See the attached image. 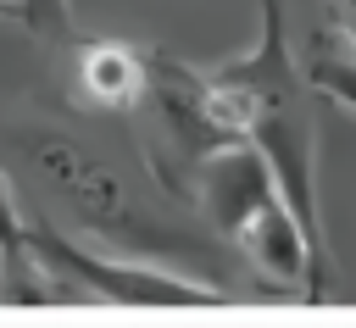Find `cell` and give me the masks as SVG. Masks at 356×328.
Listing matches in <instances>:
<instances>
[{"label":"cell","mask_w":356,"mask_h":328,"mask_svg":"<svg viewBox=\"0 0 356 328\" xmlns=\"http://www.w3.org/2000/svg\"><path fill=\"white\" fill-rule=\"evenodd\" d=\"M189 206L206 217V228L217 239H228L250 261L256 278H267L278 289H306V295L334 289V261L306 233L300 211L289 206L284 183L273 178V167L256 145H228L222 156H211L206 172L195 178Z\"/></svg>","instance_id":"3"},{"label":"cell","mask_w":356,"mask_h":328,"mask_svg":"<svg viewBox=\"0 0 356 328\" xmlns=\"http://www.w3.org/2000/svg\"><path fill=\"white\" fill-rule=\"evenodd\" d=\"M11 22H22L33 39L44 44H72L78 22H72V0H11Z\"/></svg>","instance_id":"7"},{"label":"cell","mask_w":356,"mask_h":328,"mask_svg":"<svg viewBox=\"0 0 356 328\" xmlns=\"http://www.w3.org/2000/svg\"><path fill=\"white\" fill-rule=\"evenodd\" d=\"M0 167L39 200L50 206L56 222H72L78 233L106 239L111 250H139V256H200L206 233L200 222L178 217L184 200L172 195H145L134 167L95 133L44 117V111H6L0 117Z\"/></svg>","instance_id":"1"},{"label":"cell","mask_w":356,"mask_h":328,"mask_svg":"<svg viewBox=\"0 0 356 328\" xmlns=\"http://www.w3.org/2000/svg\"><path fill=\"white\" fill-rule=\"evenodd\" d=\"M134 122H139V156H145L150 183L184 206H189L206 161L222 156L228 145H245L211 89V72L195 61H178L172 50H150V89H145Z\"/></svg>","instance_id":"4"},{"label":"cell","mask_w":356,"mask_h":328,"mask_svg":"<svg viewBox=\"0 0 356 328\" xmlns=\"http://www.w3.org/2000/svg\"><path fill=\"white\" fill-rule=\"evenodd\" d=\"M256 44L234 61L206 67L211 89L228 111V122L239 128L245 145H256L273 167V178L284 183L289 206L300 211L306 233L317 239V250L334 261L328 250V228H323V206H317V83L312 72L295 61L289 33H284V6L278 0H256Z\"/></svg>","instance_id":"2"},{"label":"cell","mask_w":356,"mask_h":328,"mask_svg":"<svg viewBox=\"0 0 356 328\" xmlns=\"http://www.w3.org/2000/svg\"><path fill=\"white\" fill-rule=\"evenodd\" d=\"M28 245L33 256L50 267L56 289H83L89 300H111V306H217L222 289L167 272L156 261H134L128 250H89L83 239H72L50 211L28 217Z\"/></svg>","instance_id":"5"},{"label":"cell","mask_w":356,"mask_h":328,"mask_svg":"<svg viewBox=\"0 0 356 328\" xmlns=\"http://www.w3.org/2000/svg\"><path fill=\"white\" fill-rule=\"evenodd\" d=\"M11 183H17V178L0 167V261L28 250V217H22V206H17V189H11Z\"/></svg>","instance_id":"9"},{"label":"cell","mask_w":356,"mask_h":328,"mask_svg":"<svg viewBox=\"0 0 356 328\" xmlns=\"http://www.w3.org/2000/svg\"><path fill=\"white\" fill-rule=\"evenodd\" d=\"M306 72H312V83H317L328 100H339V106L356 117V56H350V50H312Z\"/></svg>","instance_id":"8"},{"label":"cell","mask_w":356,"mask_h":328,"mask_svg":"<svg viewBox=\"0 0 356 328\" xmlns=\"http://www.w3.org/2000/svg\"><path fill=\"white\" fill-rule=\"evenodd\" d=\"M328 28L345 39V50L356 56V0H334V11H328Z\"/></svg>","instance_id":"10"},{"label":"cell","mask_w":356,"mask_h":328,"mask_svg":"<svg viewBox=\"0 0 356 328\" xmlns=\"http://www.w3.org/2000/svg\"><path fill=\"white\" fill-rule=\"evenodd\" d=\"M67 83L78 111H100V117H134L145 89H150V44H128V39H72V61H67Z\"/></svg>","instance_id":"6"},{"label":"cell","mask_w":356,"mask_h":328,"mask_svg":"<svg viewBox=\"0 0 356 328\" xmlns=\"http://www.w3.org/2000/svg\"><path fill=\"white\" fill-rule=\"evenodd\" d=\"M0 17H11V0H0Z\"/></svg>","instance_id":"11"}]
</instances>
